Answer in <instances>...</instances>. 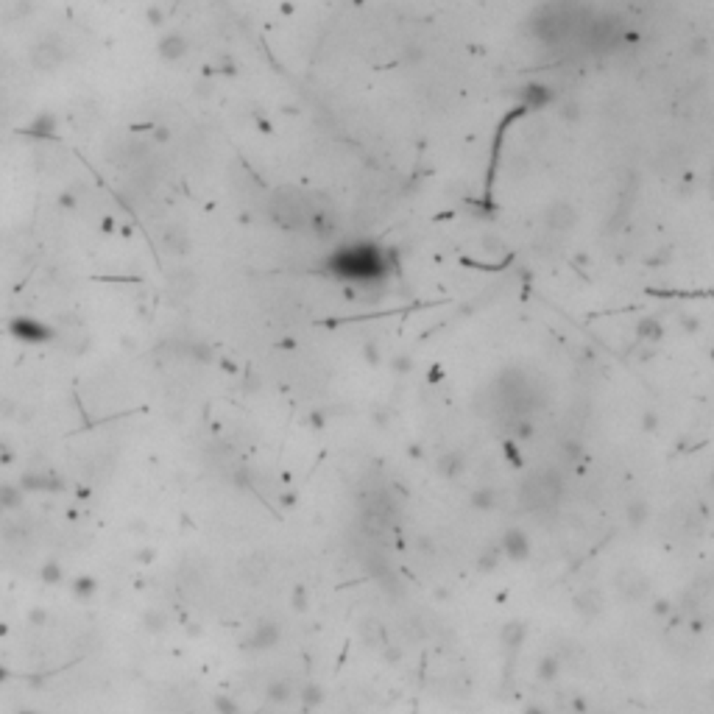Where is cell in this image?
<instances>
[{
	"mask_svg": "<svg viewBox=\"0 0 714 714\" xmlns=\"http://www.w3.org/2000/svg\"><path fill=\"white\" fill-rule=\"evenodd\" d=\"M332 271L352 282H374L385 274L383 254L371 246H346L332 257Z\"/></svg>",
	"mask_w": 714,
	"mask_h": 714,
	"instance_id": "6da1fadb",
	"label": "cell"
},
{
	"mask_svg": "<svg viewBox=\"0 0 714 714\" xmlns=\"http://www.w3.org/2000/svg\"><path fill=\"white\" fill-rule=\"evenodd\" d=\"M12 332H14V338L31 341V344H42V341L51 338V329L42 326V324L34 321V318H17V321L12 324Z\"/></svg>",
	"mask_w": 714,
	"mask_h": 714,
	"instance_id": "7a4b0ae2",
	"label": "cell"
},
{
	"mask_svg": "<svg viewBox=\"0 0 714 714\" xmlns=\"http://www.w3.org/2000/svg\"><path fill=\"white\" fill-rule=\"evenodd\" d=\"M276 639H279V628L274 622H263V625H257L254 636H251V645L257 650H265V647H274Z\"/></svg>",
	"mask_w": 714,
	"mask_h": 714,
	"instance_id": "3957f363",
	"label": "cell"
},
{
	"mask_svg": "<svg viewBox=\"0 0 714 714\" xmlns=\"http://www.w3.org/2000/svg\"><path fill=\"white\" fill-rule=\"evenodd\" d=\"M502 550H505V556H508V558L519 561V558H525V556H527V541H525V536H522V533L511 530L505 538H502Z\"/></svg>",
	"mask_w": 714,
	"mask_h": 714,
	"instance_id": "277c9868",
	"label": "cell"
},
{
	"mask_svg": "<svg viewBox=\"0 0 714 714\" xmlns=\"http://www.w3.org/2000/svg\"><path fill=\"white\" fill-rule=\"evenodd\" d=\"M23 505V488L20 486H0V508L14 511Z\"/></svg>",
	"mask_w": 714,
	"mask_h": 714,
	"instance_id": "5b68a950",
	"label": "cell"
},
{
	"mask_svg": "<svg viewBox=\"0 0 714 714\" xmlns=\"http://www.w3.org/2000/svg\"><path fill=\"white\" fill-rule=\"evenodd\" d=\"M73 592H75V597H93L95 580H93V578H78V580L73 583Z\"/></svg>",
	"mask_w": 714,
	"mask_h": 714,
	"instance_id": "8992f818",
	"label": "cell"
},
{
	"mask_svg": "<svg viewBox=\"0 0 714 714\" xmlns=\"http://www.w3.org/2000/svg\"><path fill=\"white\" fill-rule=\"evenodd\" d=\"M62 578H64V572H62V567L56 561H48L45 567H42V580H45V583H59Z\"/></svg>",
	"mask_w": 714,
	"mask_h": 714,
	"instance_id": "52a82bcc",
	"label": "cell"
},
{
	"mask_svg": "<svg viewBox=\"0 0 714 714\" xmlns=\"http://www.w3.org/2000/svg\"><path fill=\"white\" fill-rule=\"evenodd\" d=\"M502 636H505V639H508V642H511V647H516V645H519V642H522V636H525V628H522V625H516V622H514V625H511V628H505V634H502Z\"/></svg>",
	"mask_w": 714,
	"mask_h": 714,
	"instance_id": "ba28073f",
	"label": "cell"
},
{
	"mask_svg": "<svg viewBox=\"0 0 714 714\" xmlns=\"http://www.w3.org/2000/svg\"><path fill=\"white\" fill-rule=\"evenodd\" d=\"M215 709H218L221 714H237V703H232L226 695H224V698H215Z\"/></svg>",
	"mask_w": 714,
	"mask_h": 714,
	"instance_id": "9c48e42d",
	"label": "cell"
},
{
	"mask_svg": "<svg viewBox=\"0 0 714 714\" xmlns=\"http://www.w3.org/2000/svg\"><path fill=\"white\" fill-rule=\"evenodd\" d=\"M31 619H34V622H45V619H48V614H45V611H34V614H31Z\"/></svg>",
	"mask_w": 714,
	"mask_h": 714,
	"instance_id": "30bf717a",
	"label": "cell"
}]
</instances>
